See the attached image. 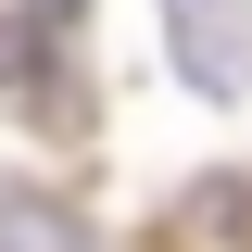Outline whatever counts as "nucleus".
Returning a JSON list of instances; mask_svg holds the SVG:
<instances>
[{"label":"nucleus","instance_id":"obj_3","mask_svg":"<svg viewBox=\"0 0 252 252\" xmlns=\"http://www.w3.org/2000/svg\"><path fill=\"white\" fill-rule=\"evenodd\" d=\"M26 13H38V26H76V13H89V0H26Z\"/></svg>","mask_w":252,"mask_h":252},{"label":"nucleus","instance_id":"obj_1","mask_svg":"<svg viewBox=\"0 0 252 252\" xmlns=\"http://www.w3.org/2000/svg\"><path fill=\"white\" fill-rule=\"evenodd\" d=\"M164 63L202 101H252V0H164Z\"/></svg>","mask_w":252,"mask_h":252},{"label":"nucleus","instance_id":"obj_2","mask_svg":"<svg viewBox=\"0 0 252 252\" xmlns=\"http://www.w3.org/2000/svg\"><path fill=\"white\" fill-rule=\"evenodd\" d=\"M0 252H89V240H76V215H63V202H38V189L0 177Z\"/></svg>","mask_w":252,"mask_h":252}]
</instances>
